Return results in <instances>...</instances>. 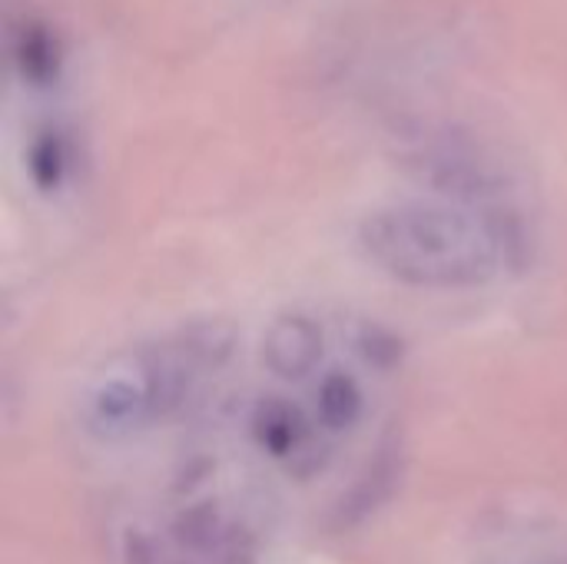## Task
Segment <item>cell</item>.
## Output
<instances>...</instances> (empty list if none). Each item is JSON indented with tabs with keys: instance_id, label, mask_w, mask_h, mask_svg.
Masks as SVG:
<instances>
[{
	"instance_id": "1",
	"label": "cell",
	"mask_w": 567,
	"mask_h": 564,
	"mask_svg": "<svg viewBox=\"0 0 567 564\" xmlns=\"http://www.w3.org/2000/svg\"><path fill=\"white\" fill-rule=\"evenodd\" d=\"M395 389L399 346L385 329L289 312L249 352L239 342L146 492L209 499L266 535L296 515L355 522L392 485Z\"/></svg>"
},
{
	"instance_id": "2",
	"label": "cell",
	"mask_w": 567,
	"mask_h": 564,
	"mask_svg": "<svg viewBox=\"0 0 567 564\" xmlns=\"http://www.w3.org/2000/svg\"><path fill=\"white\" fill-rule=\"evenodd\" d=\"M239 349L219 322L179 326L106 359L80 389L83 439L123 449L173 435L216 389Z\"/></svg>"
},
{
	"instance_id": "3",
	"label": "cell",
	"mask_w": 567,
	"mask_h": 564,
	"mask_svg": "<svg viewBox=\"0 0 567 564\" xmlns=\"http://www.w3.org/2000/svg\"><path fill=\"white\" fill-rule=\"evenodd\" d=\"M369 259L422 289H472L498 279L518 249L508 219L478 199H399L362 223Z\"/></svg>"
}]
</instances>
